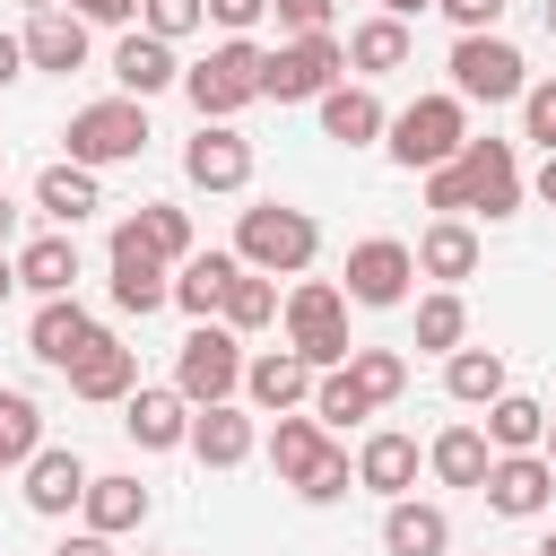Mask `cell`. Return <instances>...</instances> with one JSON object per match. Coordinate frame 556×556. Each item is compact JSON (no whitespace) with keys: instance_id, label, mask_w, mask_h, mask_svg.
<instances>
[{"instance_id":"cell-1","label":"cell","mask_w":556,"mask_h":556,"mask_svg":"<svg viewBox=\"0 0 556 556\" xmlns=\"http://www.w3.org/2000/svg\"><path fill=\"white\" fill-rule=\"evenodd\" d=\"M426 208H443V217H513L521 208L513 139H460L452 165H426Z\"/></svg>"},{"instance_id":"cell-2","label":"cell","mask_w":556,"mask_h":556,"mask_svg":"<svg viewBox=\"0 0 556 556\" xmlns=\"http://www.w3.org/2000/svg\"><path fill=\"white\" fill-rule=\"evenodd\" d=\"M313 252H321V226L304 208H287V200H261L235 226V261L261 269V278H295V269H313Z\"/></svg>"},{"instance_id":"cell-3","label":"cell","mask_w":556,"mask_h":556,"mask_svg":"<svg viewBox=\"0 0 556 556\" xmlns=\"http://www.w3.org/2000/svg\"><path fill=\"white\" fill-rule=\"evenodd\" d=\"M261 61H269V52H261L252 35H226L208 61H191V70H182L191 113H200V122H235L243 104H261Z\"/></svg>"},{"instance_id":"cell-4","label":"cell","mask_w":556,"mask_h":556,"mask_svg":"<svg viewBox=\"0 0 556 556\" xmlns=\"http://www.w3.org/2000/svg\"><path fill=\"white\" fill-rule=\"evenodd\" d=\"M61 139H70V165H87V174H104V165H130V156L148 148V104H139V96L78 104Z\"/></svg>"},{"instance_id":"cell-5","label":"cell","mask_w":556,"mask_h":556,"mask_svg":"<svg viewBox=\"0 0 556 556\" xmlns=\"http://www.w3.org/2000/svg\"><path fill=\"white\" fill-rule=\"evenodd\" d=\"M443 70H452V96H460V104H521V87H530L521 43H504L495 26H486V35H460Z\"/></svg>"},{"instance_id":"cell-6","label":"cell","mask_w":556,"mask_h":556,"mask_svg":"<svg viewBox=\"0 0 556 556\" xmlns=\"http://www.w3.org/2000/svg\"><path fill=\"white\" fill-rule=\"evenodd\" d=\"M382 130H391V156H400L408 174H426V165H452V156H460V139H469V104L443 87V96H417L408 113H391Z\"/></svg>"},{"instance_id":"cell-7","label":"cell","mask_w":556,"mask_h":556,"mask_svg":"<svg viewBox=\"0 0 556 556\" xmlns=\"http://www.w3.org/2000/svg\"><path fill=\"white\" fill-rule=\"evenodd\" d=\"M287 348L313 365V374H330V365H348V295L330 287V278H304L295 295H287Z\"/></svg>"},{"instance_id":"cell-8","label":"cell","mask_w":556,"mask_h":556,"mask_svg":"<svg viewBox=\"0 0 556 556\" xmlns=\"http://www.w3.org/2000/svg\"><path fill=\"white\" fill-rule=\"evenodd\" d=\"M339 70H348V43L339 35H278V52L261 61V96L313 104L321 87H339Z\"/></svg>"},{"instance_id":"cell-9","label":"cell","mask_w":556,"mask_h":556,"mask_svg":"<svg viewBox=\"0 0 556 556\" xmlns=\"http://www.w3.org/2000/svg\"><path fill=\"white\" fill-rule=\"evenodd\" d=\"M174 391H182L191 408L235 400V391H243V339H235L226 321H200V330L182 339V356H174Z\"/></svg>"},{"instance_id":"cell-10","label":"cell","mask_w":556,"mask_h":556,"mask_svg":"<svg viewBox=\"0 0 556 556\" xmlns=\"http://www.w3.org/2000/svg\"><path fill=\"white\" fill-rule=\"evenodd\" d=\"M408 278H417V252L400 243V235H365L356 252H348V304H374V313H391V304H408Z\"/></svg>"},{"instance_id":"cell-11","label":"cell","mask_w":556,"mask_h":556,"mask_svg":"<svg viewBox=\"0 0 556 556\" xmlns=\"http://www.w3.org/2000/svg\"><path fill=\"white\" fill-rule=\"evenodd\" d=\"M478 495H486V513H504V521H539V513L556 504V469H547V452H495L486 478H478Z\"/></svg>"},{"instance_id":"cell-12","label":"cell","mask_w":556,"mask_h":556,"mask_svg":"<svg viewBox=\"0 0 556 556\" xmlns=\"http://www.w3.org/2000/svg\"><path fill=\"white\" fill-rule=\"evenodd\" d=\"M122 434H130L139 452H182V443H191V400H182L174 382H130V391H122Z\"/></svg>"},{"instance_id":"cell-13","label":"cell","mask_w":556,"mask_h":556,"mask_svg":"<svg viewBox=\"0 0 556 556\" xmlns=\"http://www.w3.org/2000/svg\"><path fill=\"white\" fill-rule=\"evenodd\" d=\"M182 174H191L200 191H243V182H252V139H243L235 122H200L191 148H182Z\"/></svg>"},{"instance_id":"cell-14","label":"cell","mask_w":556,"mask_h":556,"mask_svg":"<svg viewBox=\"0 0 556 556\" xmlns=\"http://www.w3.org/2000/svg\"><path fill=\"white\" fill-rule=\"evenodd\" d=\"M113 304H122V313H139V321H148L156 304H174V269H165L130 226H113Z\"/></svg>"},{"instance_id":"cell-15","label":"cell","mask_w":556,"mask_h":556,"mask_svg":"<svg viewBox=\"0 0 556 556\" xmlns=\"http://www.w3.org/2000/svg\"><path fill=\"white\" fill-rule=\"evenodd\" d=\"M26 348H35L43 365H61V374H70V365L96 348V313H87L78 295H43V304H35V321H26Z\"/></svg>"},{"instance_id":"cell-16","label":"cell","mask_w":556,"mask_h":556,"mask_svg":"<svg viewBox=\"0 0 556 556\" xmlns=\"http://www.w3.org/2000/svg\"><path fill=\"white\" fill-rule=\"evenodd\" d=\"M113 87L122 96H165V87H182V61H174V43L165 35H148V26H130L122 43H113Z\"/></svg>"},{"instance_id":"cell-17","label":"cell","mask_w":556,"mask_h":556,"mask_svg":"<svg viewBox=\"0 0 556 556\" xmlns=\"http://www.w3.org/2000/svg\"><path fill=\"white\" fill-rule=\"evenodd\" d=\"M252 417L235 408V400H208V408H191V452L208 460V469H243L252 460Z\"/></svg>"},{"instance_id":"cell-18","label":"cell","mask_w":556,"mask_h":556,"mask_svg":"<svg viewBox=\"0 0 556 556\" xmlns=\"http://www.w3.org/2000/svg\"><path fill=\"white\" fill-rule=\"evenodd\" d=\"M17 43H26L35 70H61V78L87 70V17H78V9H35V26H26Z\"/></svg>"},{"instance_id":"cell-19","label":"cell","mask_w":556,"mask_h":556,"mask_svg":"<svg viewBox=\"0 0 556 556\" xmlns=\"http://www.w3.org/2000/svg\"><path fill=\"white\" fill-rule=\"evenodd\" d=\"M243 391H252V408H269V417H278V408H304V400H313V365H304L295 348H269V356L243 365Z\"/></svg>"},{"instance_id":"cell-20","label":"cell","mask_w":556,"mask_h":556,"mask_svg":"<svg viewBox=\"0 0 556 556\" xmlns=\"http://www.w3.org/2000/svg\"><path fill=\"white\" fill-rule=\"evenodd\" d=\"M87 495V460L70 452V443H35V460H26V504L35 513H70Z\"/></svg>"},{"instance_id":"cell-21","label":"cell","mask_w":556,"mask_h":556,"mask_svg":"<svg viewBox=\"0 0 556 556\" xmlns=\"http://www.w3.org/2000/svg\"><path fill=\"white\" fill-rule=\"evenodd\" d=\"M382 547H391V556H443V547H452V513H443V504H417V495H391Z\"/></svg>"},{"instance_id":"cell-22","label":"cell","mask_w":556,"mask_h":556,"mask_svg":"<svg viewBox=\"0 0 556 556\" xmlns=\"http://www.w3.org/2000/svg\"><path fill=\"white\" fill-rule=\"evenodd\" d=\"M408 252H417V278H443V287H452V278L478 269V226H469V217H434Z\"/></svg>"},{"instance_id":"cell-23","label":"cell","mask_w":556,"mask_h":556,"mask_svg":"<svg viewBox=\"0 0 556 556\" xmlns=\"http://www.w3.org/2000/svg\"><path fill=\"white\" fill-rule=\"evenodd\" d=\"M356 486H374V495H408V486H417V443H408L400 426L365 434V443H356Z\"/></svg>"},{"instance_id":"cell-24","label":"cell","mask_w":556,"mask_h":556,"mask_svg":"<svg viewBox=\"0 0 556 556\" xmlns=\"http://www.w3.org/2000/svg\"><path fill=\"white\" fill-rule=\"evenodd\" d=\"M313 104H321V130H330L339 148H365V139H382V122H391L374 87H321Z\"/></svg>"},{"instance_id":"cell-25","label":"cell","mask_w":556,"mask_h":556,"mask_svg":"<svg viewBox=\"0 0 556 556\" xmlns=\"http://www.w3.org/2000/svg\"><path fill=\"white\" fill-rule=\"evenodd\" d=\"M130 382H139V356H130L122 339H104V330H96V348L70 365V391H78V400H122Z\"/></svg>"},{"instance_id":"cell-26","label":"cell","mask_w":556,"mask_h":556,"mask_svg":"<svg viewBox=\"0 0 556 556\" xmlns=\"http://www.w3.org/2000/svg\"><path fill=\"white\" fill-rule=\"evenodd\" d=\"M486 460H495L486 426H443V434L426 443V469H434L443 486H478V478H486Z\"/></svg>"},{"instance_id":"cell-27","label":"cell","mask_w":556,"mask_h":556,"mask_svg":"<svg viewBox=\"0 0 556 556\" xmlns=\"http://www.w3.org/2000/svg\"><path fill=\"white\" fill-rule=\"evenodd\" d=\"M78 513H87V530L122 539V530H139V521H148V486H139V478H87Z\"/></svg>"},{"instance_id":"cell-28","label":"cell","mask_w":556,"mask_h":556,"mask_svg":"<svg viewBox=\"0 0 556 556\" xmlns=\"http://www.w3.org/2000/svg\"><path fill=\"white\" fill-rule=\"evenodd\" d=\"M35 208H43L52 226H78V217H96L104 200H96V174H87V165H43V174H35Z\"/></svg>"},{"instance_id":"cell-29","label":"cell","mask_w":556,"mask_h":556,"mask_svg":"<svg viewBox=\"0 0 556 556\" xmlns=\"http://www.w3.org/2000/svg\"><path fill=\"white\" fill-rule=\"evenodd\" d=\"M17 287H35V295H78V243H70V235H35V243L17 252Z\"/></svg>"},{"instance_id":"cell-30","label":"cell","mask_w":556,"mask_h":556,"mask_svg":"<svg viewBox=\"0 0 556 556\" xmlns=\"http://www.w3.org/2000/svg\"><path fill=\"white\" fill-rule=\"evenodd\" d=\"M243 261L235 252H191V261H174V304L191 313V321H208L217 313V295H226V278H235Z\"/></svg>"},{"instance_id":"cell-31","label":"cell","mask_w":556,"mask_h":556,"mask_svg":"<svg viewBox=\"0 0 556 556\" xmlns=\"http://www.w3.org/2000/svg\"><path fill=\"white\" fill-rule=\"evenodd\" d=\"M443 391H452L460 408H486V400L513 391V382H504V356H495V348H469V339H460V348L443 356Z\"/></svg>"},{"instance_id":"cell-32","label":"cell","mask_w":556,"mask_h":556,"mask_svg":"<svg viewBox=\"0 0 556 556\" xmlns=\"http://www.w3.org/2000/svg\"><path fill=\"white\" fill-rule=\"evenodd\" d=\"M539 434H547V408L530 391H495L486 400V443L495 452H539Z\"/></svg>"},{"instance_id":"cell-33","label":"cell","mask_w":556,"mask_h":556,"mask_svg":"<svg viewBox=\"0 0 556 556\" xmlns=\"http://www.w3.org/2000/svg\"><path fill=\"white\" fill-rule=\"evenodd\" d=\"M408 61V17H365L356 35H348V70H365V78H382V70H400Z\"/></svg>"},{"instance_id":"cell-34","label":"cell","mask_w":556,"mask_h":556,"mask_svg":"<svg viewBox=\"0 0 556 556\" xmlns=\"http://www.w3.org/2000/svg\"><path fill=\"white\" fill-rule=\"evenodd\" d=\"M217 321L243 339V330H261V321H278V278H261V269H235L226 278V295H217Z\"/></svg>"},{"instance_id":"cell-35","label":"cell","mask_w":556,"mask_h":556,"mask_svg":"<svg viewBox=\"0 0 556 556\" xmlns=\"http://www.w3.org/2000/svg\"><path fill=\"white\" fill-rule=\"evenodd\" d=\"M330 452V434H321V417H295V408H278V426H269V460H278V478L295 486L313 460Z\"/></svg>"},{"instance_id":"cell-36","label":"cell","mask_w":556,"mask_h":556,"mask_svg":"<svg viewBox=\"0 0 556 556\" xmlns=\"http://www.w3.org/2000/svg\"><path fill=\"white\" fill-rule=\"evenodd\" d=\"M122 226H130L165 269H174V261H191V217H182L174 200H139V217H122Z\"/></svg>"},{"instance_id":"cell-37","label":"cell","mask_w":556,"mask_h":556,"mask_svg":"<svg viewBox=\"0 0 556 556\" xmlns=\"http://www.w3.org/2000/svg\"><path fill=\"white\" fill-rule=\"evenodd\" d=\"M460 339H469V304H460V287L417 295V348H426V356H452Z\"/></svg>"},{"instance_id":"cell-38","label":"cell","mask_w":556,"mask_h":556,"mask_svg":"<svg viewBox=\"0 0 556 556\" xmlns=\"http://www.w3.org/2000/svg\"><path fill=\"white\" fill-rule=\"evenodd\" d=\"M313 417H321V434H330V426L374 417V400H365V382H356L348 365H330V374H313Z\"/></svg>"},{"instance_id":"cell-39","label":"cell","mask_w":556,"mask_h":556,"mask_svg":"<svg viewBox=\"0 0 556 556\" xmlns=\"http://www.w3.org/2000/svg\"><path fill=\"white\" fill-rule=\"evenodd\" d=\"M35 443H43V408L26 391H0V469H26Z\"/></svg>"},{"instance_id":"cell-40","label":"cell","mask_w":556,"mask_h":556,"mask_svg":"<svg viewBox=\"0 0 556 556\" xmlns=\"http://www.w3.org/2000/svg\"><path fill=\"white\" fill-rule=\"evenodd\" d=\"M348 374L365 382L374 408H391V400L408 391V356H400V348H348Z\"/></svg>"},{"instance_id":"cell-41","label":"cell","mask_w":556,"mask_h":556,"mask_svg":"<svg viewBox=\"0 0 556 556\" xmlns=\"http://www.w3.org/2000/svg\"><path fill=\"white\" fill-rule=\"evenodd\" d=\"M348 486H356V460H348L339 443H330V452H321V460H313V469L295 478V495H304V504H339Z\"/></svg>"},{"instance_id":"cell-42","label":"cell","mask_w":556,"mask_h":556,"mask_svg":"<svg viewBox=\"0 0 556 556\" xmlns=\"http://www.w3.org/2000/svg\"><path fill=\"white\" fill-rule=\"evenodd\" d=\"M139 26H148V35H165V43H182V35H200V26H208V0H139Z\"/></svg>"},{"instance_id":"cell-43","label":"cell","mask_w":556,"mask_h":556,"mask_svg":"<svg viewBox=\"0 0 556 556\" xmlns=\"http://www.w3.org/2000/svg\"><path fill=\"white\" fill-rule=\"evenodd\" d=\"M521 139L556 148V78H530V87H521Z\"/></svg>"},{"instance_id":"cell-44","label":"cell","mask_w":556,"mask_h":556,"mask_svg":"<svg viewBox=\"0 0 556 556\" xmlns=\"http://www.w3.org/2000/svg\"><path fill=\"white\" fill-rule=\"evenodd\" d=\"M278 35H330V0H269Z\"/></svg>"},{"instance_id":"cell-45","label":"cell","mask_w":556,"mask_h":556,"mask_svg":"<svg viewBox=\"0 0 556 556\" xmlns=\"http://www.w3.org/2000/svg\"><path fill=\"white\" fill-rule=\"evenodd\" d=\"M434 9H443V17L460 26V35H486V26L504 17V0H434Z\"/></svg>"},{"instance_id":"cell-46","label":"cell","mask_w":556,"mask_h":556,"mask_svg":"<svg viewBox=\"0 0 556 556\" xmlns=\"http://www.w3.org/2000/svg\"><path fill=\"white\" fill-rule=\"evenodd\" d=\"M208 17H217L226 35H252V26L269 17V0H208Z\"/></svg>"},{"instance_id":"cell-47","label":"cell","mask_w":556,"mask_h":556,"mask_svg":"<svg viewBox=\"0 0 556 556\" xmlns=\"http://www.w3.org/2000/svg\"><path fill=\"white\" fill-rule=\"evenodd\" d=\"M70 9H78L87 26H130V17H139V0H70Z\"/></svg>"},{"instance_id":"cell-48","label":"cell","mask_w":556,"mask_h":556,"mask_svg":"<svg viewBox=\"0 0 556 556\" xmlns=\"http://www.w3.org/2000/svg\"><path fill=\"white\" fill-rule=\"evenodd\" d=\"M52 556H113V539H104V530H78V539H61Z\"/></svg>"},{"instance_id":"cell-49","label":"cell","mask_w":556,"mask_h":556,"mask_svg":"<svg viewBox=\"0 0 556 556\" xmlns=\"http://www.w3.org/2000/svg\"><path fill=\"white\" fill-rule=\"evenodd\" d=\"M17 70H26V43H17V35H0V87H9Z\"/></svg>"},{"instance_id":"cell-50","label":"cell","mask_w":556,"mask_h":556,"mask_svg":"<svg viewBox=\"0 0 556 556\" xmlns=\"http://www.w3.org/2000/svg\"><path fill=\"white\" fill-rule=\"evenodd\" d=\"M530 191H539V200L556 208V148H547V165H539V182H530Z\"/></svg>"},{"instance_id":"cell-51","label":"cell","mask_w":556,"mask_h":556,"mask_svg":"<svg viewBox=\"0 0 556 556\" xmlns=\"http://www.w3.org/2000/svg\"><path fill=\"white\" fill-rule=\"evenodd\" d=\"M382 17H417V9H434V0H374Z\"/></svg>"},{"instance_id":"cell-52","label":"cell","mask_w":556,"mask_h":556,"mask_svg":"<svg viewBox=\"0 0 556 556\" xmlns=\"http://www.w3.org/2000/svg\"><path fill=\"white\" fill-rule=\"evenodd\" d=\"M9 235H17V208H9V191H0V252H9Z\"/></svg>"},{"instance_id":"cell-53","label":"cell","mask_w":556,"mask_h":556,"mask_svg":"<svg viewBox=\"0 0 556 556\" xmlns=\"http://www.w3.org/2000/svg\"><path fill=\"white\" fill-rule=\"evenodd\" d=\"M9 287H17V261H9V252H0V304H9Z\"/></svg>"},{"instance_id":"cell-54","label":"cell","mask_w":556,"mask_h":556,"mask_svg":"<svg viewBox=\"0 0 556 556\" xmlns=\"http://www.w3.org/2000/svg\"><path fill=\"white\" fill-rule=\"evenodd\" d=\"M539 452H547V469H556V417H547V434H539Z\"/></svg>"},{"instance_id":"cell-55","label":"cell","mask_w":556,"mask_h":556,"mask_svg":"<svg viewBox=\"0 0 556 556\" xmlns=\"http://www.w3.org/2000/svg\"><path fill=\"white\" fill-rule=\"evenodd\" d=\"M26 9H61V0H26Z\"/></svg>"},{"instance_id":"cell-56","label":"cell","mask_w":556,"mask_h":556,"mask_svg":"<svg viewBox=\"0 0 556 556\" xmlns=\"http://www.w3.org/2000/svg\"><path fill=\"white\" fill-rule=\"evenodd\" d=\"M547 35H556V0H547Z\"/></svg>"},{"instance_id":"cell-57","label":"cell","mask_w":556,"mask_h":556,"mask_svg":"<svg viewBox=\"0 0 556 556\" xmlns=\"http://www.w3.org/2000/svg\"><path fill=\"white\" fill-rule=\"evenodd\" d=\"M539 556H556V530H547V547H539Z\"/></svg>"}]
</instances>
